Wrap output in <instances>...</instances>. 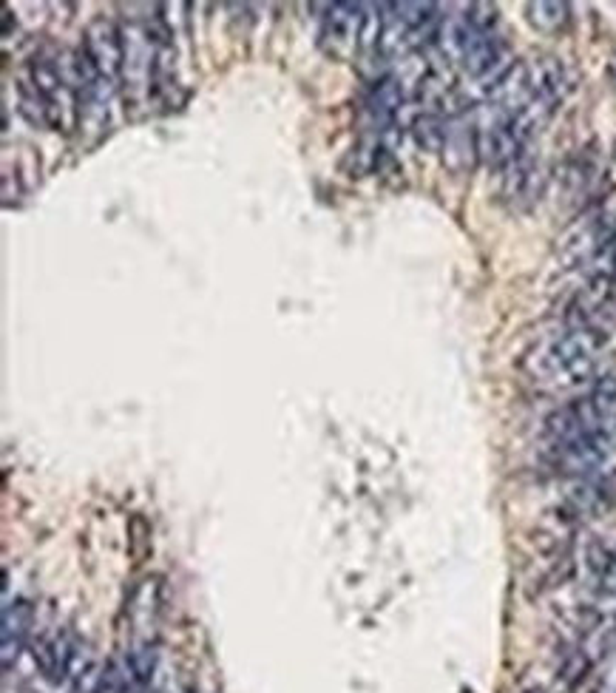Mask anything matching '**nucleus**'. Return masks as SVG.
<instances>
[{
	"instance_id": "1",
	"label": "nucleus",
	"mask_w": 616,
	"mask_h": 693,
	"mask_svg": "<svg viewBox=\"0 0 616 693\" xmlns=\"http://www.w3.org/2000/svg\"><path fill=\"white\" fill-rule=\"evenodd\" d=\"M608 344V333L594 327H565L540 341L526 358V370L534 381L551 387H577L594 378L599 353Z\"/></svg>"
},
{
	"instance_id": "2",
	"label": "nucleus",
	"mask_w": 616,
	"mask_h": 693,
	"mask_svg": "<svg viewBox=\"0 0 616 693\" xmlns=\"http://www.w3.org/2000/svg\"><path fill=\"white\" fill-rule=\"evenodd\" d=\"M616 239V216L605 208H588L585 214L560 236L557 256L563 267H588Z\"/></svg>"
},
{
	"instance_id": "3",
	"label": "nucleus",
	"mask_w": 616,
	"mask_h": 693,
	"mask_svg": "<svg viewBox=\"0 0 616 693\" xmlns=\"http://www.w3.org/2000/svg\"><path fill=\"white\" fill-rule=\"evenodd\" d=\"M364 3H333L327 6V15L321 20L318 46L333 60H347L361 46L364 23H367Z\"/></svg>"
},
{
	"instance_id": "4",
	"label": "nucleus",
	"mask_w": 616,
	"mask_h": 693,
	"mask_svg": "<svg viewBox=\"0 0 616 693\" xmlns=\"http://www.w3.org/2000/svg\"><path fill=\"white\" fill-rule=\"evenodd\" d=\"M83 642L77 640V634L71 628H54L49 634H43L35 648V662L40 668L43 679H49L52 685L60 682H71V676L83 668Z\"/></svg>"
},
{
	"instance_id": "5",
	"label": "nucleus",
	"mask_w": 616,
	"mask_h": 693,
	"mask_svg": "<svg viewBox=\"0 0 616 693\" xmlns=\"http://www.w3.org/2000/svg\"><path fill=\"white\" fill-rule=\"evenodd\" d=\"M83 52L91 60V66L97 69L100 77H106L111 83H120L123 77V60H125V46H123V29L111 20L100 18L94 20L86 29V37H83Z\"/></svg>"
},
{
	"instance_id": "6",
	"label": "nucleus",
	"mask_w": 616,
	"mask_h": 693,
	"mask_svg": "<svg viewBox=\"0 0 616 693\" xmlns=\"http://www.w3.org/2000/svg\"><path fill=\"white\" fill-rule=\"evenodd\" d=\"M546 182L548 174L546 168H543V162L537 160V157L531 154V148H528L520 160H514L509 168L503 171V188H500V194H503V202L511 205L514 211H528V208L543 196Z\"/></svg>"
},
{
	"instance_id": "7",
	"label": "nucleus",
	"mask_w": 616,
	"mask_h": 693,
	"mask_svg": "<svg viewBox=\"0 0 616 693\" xmlns=\"http://www.w3.org/2000/svg\"><path fill=\"white\" fill-rule=\"evenodd\" d=\"M509 57V46L506 40L497 32H486V35H475L466 40L463 52H460V66L469 77H492V83L500 74L509 69L511 63H506Z\"/></svg>"
},
{
	"instance_id": "8",
	"label": "nucleus",
	"mask_w": 616,
	"mask_h": 693,
	"mask_svg": "<svg viewBox=\"0 0 616 693\" xmlns=\"http://www.w3.org/2000/svg\"><path fill=\"white\" fill-rule=\"evenodd\" d=\"M32 625H35V605L29 603L26 597H18V600H6V608H3V668L9 671L15 662H18L23 645L32 634Z\"/></svg>"
},
{
	"instance_id": "9",
	"label": "nucleus",
	"mask_w": 616,
	"mask_h": 693,
	"mask_svg": "<svg viewBox=\"0 0 616 693\" xmlns=\"http://www.w3.org/2000/svg\"><path fill=\"white\" fill-rule=\"evenodd\" d=\"M560 179H563L565 194L571 196V199H577L580 205H588V199L597 196L602 182H605L597 151H582L577 157H571V160L565 162Z\"/></svg>"
},
{
	"instance_id": "10",
	"label": "nucleus",
	"mask_w": 616,
	"mask_h": 693,
	"mask_svg": "<svg viewBox=\"0 0 616 693\" xmlns=\"http://www.w3.org/2000/svg\"><path fill=\"white\" fill-rule=\"evenodd\" d=\"M404 103V83H401L398 77H381V80H375L370 97H367V111H370L375 131L398 128V114H401Z\"/></svg>"
},
{
	"instance_id": "11",
	"label": "nucleus",
	"mask_w": 616,
	"mask_h": 693,
	"mask_svg": "<svg viewBox=\"0 0 616 693\" xmlns=\"http://www.w3.org/2000/svg\"><path fill=\"white\" fill-rule=\"evenodd\" d=\"M443 162L452 171H469L480 157H477V125L469 123L463 114H455L449 120V134L443 145Z\"/></svg>"
},
{
	"instance_id": "12",
	"label": "nucleus",
	"mask_w": 616,
	"mask_h": 693,
	"mask_svg": "<svg viewBox=\"0 0 616 693\" xmlns=\"http://www.w3.org/2000/svg\"><path fill=\"white\" fill-rule=\"evenodd\" d=\"M528 26L540 35H560L571 23V6L560 0H537L526 3Z\"/></svg>"
},
{
	"instance_id": "13",
	"label": "nucleus",
	"mask_w": 616,
	"mask_h": 693,
	"mask_svg": "<svg viewBox=\"0 0 616 693\" xmlns=\"http://www.w3.org/2000/svg\"><path fill=\"white\" fill-rule=\"evenodd\" d=\"M446 134H449V120H443L438 111H423L412 120V137L429 154H443Z\"/></svg>"
},
{
	"instance_id": "14",
	"label": "nucleus",
	"mask_w": 616,
	"mask_h": 693,
	"mask_svg": "<svg viewBox=\"0 0 616 693\" xmlns=\"http://www.w3.org/2000/svg\"><path fill=\"white\" fill-rule=\"evenodd\" d=\"M71 693H108V665L88 657L83 668L71 676Z\"/></svg>"
},
{
	"instance_id": "15",
	"label": "nucleus",
	"mask_w": 616,
	"mask_h": 693,
	"mask_svg": "<svg viewBox=\"0 0 616 693\" xmlns=\"http://www.w3.org/2000/svg\"><path fill=\"white\" fill-rule=\"evenodd\" d=\"M608 80L614 83V89H616V54L608 60Z\"/></svg>"
},
{
	"instance_id": "16",
	"label": "nucleus",
	"mask_w": 616,
	"mask_h": 693,
	"mask_svg": "<svg viewBox=\"0 0 616 693\" xmlns=\"http://www.w3.org/2000/svg\"><path fill=\"white\" fill-rule=\"evenodd\" d=\"M123 693H151V688H125Z\"/></svg>"
},
{
	"instance_id": "17",
	"label": "nucleus",
	"mask_w": 616,
	"mask_h": 693,
	"mask_svg": "<svg viewBox=\"0 0 616 693\" xmlns=\"http://www.w3.org/2000/svg\"><path fill=\"white\" fill-rule=\"evenodd\" d=\"M611 154H614V160H616V143H614V151H611Z\"/></svg>"
}]
</instances>
